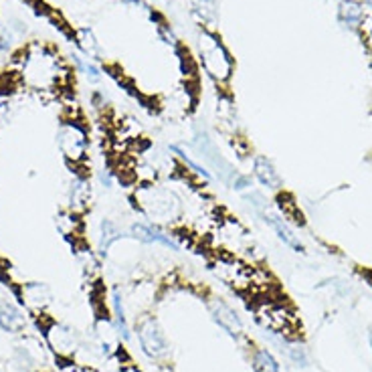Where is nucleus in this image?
Returning <instances> with one entry per match:
<instances>
[{
  "mask_svg": "<svg viewBox=\"0 0 372 372\" xmlns=\"http://www.w3.org/2000/svg\"><path fill=\"white\" fill-rule=\"evenodd\" d=\"M140 211L148 217L154 224L174 223L182 217V199L178 192L160 185L140 186L134 195Z\"/></svg>",
  "mask_w": 372,
  "mask_h": 372,
  "instance_id": "nucleus-1",
  "label": "nucleus"
},
{
  "mask_svg": "<svg viewBox=\"0 0 372 372\" xmlns=\"http://www.w3.org/2000/svg\"><path fill=\"white\" fill-rule=\"evenodd\" d=\"M199 53L202 67L211 79H215L217 83L229 81L233 73V61L221 38H217V35L211 31H202L199 37Z\"/></svg>",
  "mask_w": 372,
  "mask_h": 372,
  "instance_id": "nucleus-2",
  "label": "nucleus"
},
{
  "mask_svg": "<svg viewBox=\"0 0 372 372\" xmlns=\"http://www.w3.org/2000/svg\"><path fill=\"white\" fill-rule=\"evenodd\" d=\"M23 75L26 81L35 87H51L57 83L59 77V65L55 55H51L49 51L35 47L33 51L26 53L25 65H23Z\"/></svg>",
  "mask_w": 372,
  "mask_h": 372,
  "instance_id": "nucleus-3",
  "label": "nucleus"
},
{
  "mask_svg": "<svg viewBox=\"0 0 372 372\" xmlns=\"http://www.w3.org/2000/svg\"><path fill=\"white\" fill-rule=\"evenodd\" d=\"M255 318L265 330H269L273 334L291 338L298 332L299 322L296 314L287 306H281V304H273V301L261 304L259 308L255 310Z\"/></svg>",
  "mask_w": 372,
  "mask_h": 372,
  "instance_id": "nucleus-4",
  "label": "nucleus"
},
{
  "mask_svg": "<svg viewBox=\"0 0 372 372\" xmlns=\"http://www.w3.org/2000/svg\"><path fill=\"white\" fill-rule=\"evenodd\" d=\"M211 272L227 286L237 287V289H249L257 279V272L251 265L239 259H229V257L212 261Z\"/></svg>",
  "mask_w": 372,
  "mask_h": 372,
  "instance_id": "nucleus-5",
  "label": "nucleus"
},
{
  "mask_svg": "<svg viewBox=\"0 0 372 372\" xmlns=\"http://www.w3.org/2000/svg\"><path fill=\"white\" fill-rule=\"evenodd\" d=\"M57 142H59V148H61L67 160L83 162L87 158L89 138H87L86 130L79 124L65 122L57 132Z\"/></svg>",
  "mask_w": 372,
  "mask_h": 372,
  "instance_id": "nucleus-6",
  "label": "nucleus"
},
{
  "mask_svg": "<svg viewBox=\"0 0 372 372\" xmlns=\"http://www.w3.org/2000/svg\"><path fill=\"white\" fill-rule=\"evenodd\" d=\"M138 340H140L142 352L152 360L164 358L170 352L168 340L162 332L160 324L156 322L154 318H144L142 322L138 324Z\"/></svg>",
  "mask_w": 372,
  "mask_h": 372,
  "instance_id": "nucleus-7",
  "label": "nucleus"
},
{
  "mask_svg": "<svg viewBox=\"0 0 372 372\" xmlns=\"http://www.w3.org/2000/svg\"><path fill=\"white\" fill-rule=\"evenodd\" d=\"M207 308H209L212 322L217 324L224 334L235 338V340L243 336V322H241L239 314L229 304H224L223 299L212 298L207 301Z\"/></svg>",
  "mask_w": 372,
  "mask_h": 372,
  "instance_id": "nucleus-8",
  "label": "nucleus"
},
{
  "mask_svg": "<svg viewBox=\"0 0 372 372\" xmlns=\"http://www.w3.org/2000/svg\"><path fill=\"white\" fill-rule=\"evenodd\" d=\"M261 219L265 221L267 227H272V231L277 235V239L287 245V247L291 249V251H298L301 253L304 251V245H301V241H299V237L294 233V229L287 224V221L281 217V215H277V212L269 211V209H265V211L259 215Z\"/></svg>",
  "mask_w": 372,
  "mask_h": 372,
  "instance_id": "nucleus-9",
  "label": "nucleus"
},
{
  "mask_svg": "<svg viewBox=\"0 0 372 372\" xmlns=\"http://www.w3.org/2000/svg\"><path fill=\"white\" fill-rule=\"evenodd\" d=\"M130 231H132V237H134V239L146 243V245H162V247L172 249V251H180V245L174 241L172 237L166 235L158 224L134 223Z\"/></svg>",
  "mask_w": 372,
  "mask_h": 372,
  "instance_id": "nucleus-10",
  "label": "nucleus"
},
{
  "mask_svg": "<svg viewBox=\"0 0 372 372\" xmlns=\"http://www.w3.org/2000/svg\"><path fill=\"white\" fill-rule=\"evenodd\" d=\"M251 172H253V176L259 180L261 185L265 186V188H269V190H279L284 186V180H281V176L277 172L275 164L267 156H255Z\"/></svg>",
  "mask_w": 372,
  "mask_h": 372,
  "instance_id": "nucleus-11",
  "label": "nucleus"
},
{
  "mask_svg": "<svg viewBox=\"0 0 372 372\" xmlns=\"http://www.w3.org/2000/svg\"><path fill=\"white\" fill-rule=\"evenodd\" d=\"M47 340H49L51 348L55 352H59L63 356L71 354L75 350V338L73 332L69 328H65L61 324H53L49 330H47Z\"/></svg>",
  "mask_w": 372,
  "mask_h": 372,
  "instance_id": "nucleus-12",
  "label": "nucleus"
},
{
  "mask_svg": "<svg viewBox=\"0 0 372 372\" xmlns=\"http://www.w3.org/2000/svg\"><path fill=\"white\" fill-rule=\"evenodd\" d=\"M25 326V316H23V311L19 310L14 304H11V301H2V304H0V328H2L4 332L19 334Z\"/></svg>",
  "mask_w": 372,
  "mask_h": 372,
  "instance_id": "nucleus-13",
  "label": "nucleus"
},
{
  "mask_svg": "<svg viewBox=\"0 0 372 372\" xmlns=\"http://www.w3.org/2000/svg\"><path fill=\"white\" fill-rule=\"evenodd\" d=\"M23 299L31 310H43L51 301L49 289L41 284H26L23 289Z\"/></svg>",
  "mask_w": 372,
  "mask_h": 372,
  "instance_id": "nucleus-14",
  "label": "nucleus"
},
{
  "mask_svg": "<svg viewBox=\"0 0 372 372\" xmlns=\"http://www.w3.org/2000/svg\"><path fill=\"white\" fill-rule=\"evenodd\" d=\"M251 364H253V372H281L279 362L267 348H257L253 352Z\"/></svg>",
  "mask_w": 372,
  "mask_h": 372,
  "instance_id": "nucleus-15",
  "label": "nucleus"
},
{
  "mask_svg": "<svg viewBox=\"0 0 372 372\" xmlns=\"http://www.w3.org/2000/svg\"><path fill=\"white\" fill-rule=\"evenodd\" d=\"M122 239V231L118 229V224L110 221V219H103L101 223V237H100V253L101 255H108V251L112 249L115 241Z\"/></svg>",
  "mask_w": 372,
  "mask_h": 372,
  "instance_id": "nucleus-16",
  "label": "nucleus"
},
{
  "mask_svg": "<svg viewBox=\"0 0 372 372\" xmlns=\"http://www.w3.org/2000/svg\"><path fill=\"white\" fill-rule=\"evenodd\" d=\"M122 296L120 291L115 289L113 291V316H115V330H118V336L122 340H128L130 338V326H128V318H125L124 311V301H122Z\"/></svg>",
  "mask_w": 372,
  "mask_h": 372,
  "instance_id": "nucleus-17",
  "label": "nucleus"
},
{
  "mask_svg": "<svg viewBox=\"0 0 372 372\" xmlns=\"http://www.w3.org/2000/svg\"><path fill=\"white\" fill-rule=\"evenodd\" d=\"M195 9V14L199 16L202 23L207 25H215L217 23V16H219V11H217V2L215 0H195L192 4Z\"/></svg>",
  "mask_w": 372,
  "mask_h": 372,
  "instance_id": "nucleus-18",
  "label": "nucleus"
},
{
  "mask_svg": "<svg viewBox=\"0 0 372 372\" xmlns=\"http://www.w3.org/2000/svg\"><path fill=\"white\" fill-rule=\"evenodd\" d=\"M281 350H286L287 358L291 360L296 366H301V368H306L308 364H310V358H308V352H306V348L298 344V342H291L289 338H286V348H281Z\"/></svg>",
  "mask_w": 372,
  "mask_h": 372,
  "instance_id": "nucleus-19",
  "label": "nucleus"
},
{
  "mask_svg": "<svg viewBox=\"0 0 372 372\" xmlns=\"http://www.w3.org/2000/svg\"><path fill=\"white\" fill-rule=\"evenodd\" d=\"M172 150H174V152H176V154H178V156H180V158H182V162H185L186 166H188V168H190L192 172L199 174V176H202L205 180H209V178H211V174H209V170H207L205 166H200L199 162L192 160V158H190V156H188V154H186V152H185V148H180V146H172Z\"/></svg>",
  "mask_w": 372,
  "mask_h": 372,
  "instance_id": "nucleus-20",
  "label": "nucleus"
},
{
  "mask_svg": "<svg viewBox=\"0 0 372 372\" xmlns=\"http://www.w3.org/2000/svg\"><path fill=\"white\" fill-rule=\"evenodd\" d=\"M340 16L350 26H356L360 23V19H362V13H360V9L354 2H344L342 9H340Z\"/></svg>",
  "mask_w": 372,
  "mask_h": 372,
  "instance_id": "nucleus-21",
  "label": "nucleus"
},
{
  "mask_svg": "<svg viewBox=\"0 0 372 372\" xmlns=\"http://www.w3.org/2000/svg\"><path fill=\"white\" fill-rule=\"evenodd\" d=\"M79 45H81V49L86 51L87 55H98L100 53V45H98V41L93 37V33L91 31H81L79 33Z\"/></svg>",
  "mask_w": 372,
  "mask_h": 372,
  "instance_id": "nucleus-22",
  "label": "nucleus"
},
{
  "mask_svg": "<svg viewBox=\"0 0 372 372\" xmlns=\"http://www.w3.org/2000/svg\"><path fill=\"white\" fill-rule=\"evenodd\" d=\"M77 63H79V67L86 71V75L91 79V81H100V69L93 65V63H89V61H81V59H77Z\"/></svg>",
  "mask_w": 372,
  "mask_h": 372,
  "instance_id": "nucleus-23",
  "label": "nucleus"
},
{
  "mask_svg": "<svg viewBox=\"0 0 372 372\" xmlns=\"http://www.w3.org/2000/svg\"><path fill=\"white\" fill-rule=\"evenodd\" d=\"M368 340H371V346H372V330H371V334H368Z\"/></svg>",
  "mask_w": 372,
  "mask_h": 372,
  "instance_id": "nucleus-24",
  "label": "nucleus"
},
{
  "mask_svg": "<svg viewBox=\"0 0 372 372\" xmlns=\"http://www.w3.org/2000/svg\"><path fill=\"white\" fill-rule=\"evenodd\" d=\"M366 2H368V4H371V6H372V0H366Z\"/></svg>",
  "mask_w": 372,
  "mask_h": 372,
  "instance_id": "nucleus-25",
  "label": "nucleus"
}]
</instances>
